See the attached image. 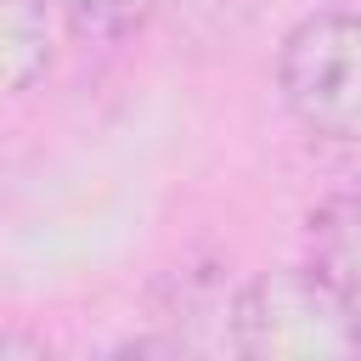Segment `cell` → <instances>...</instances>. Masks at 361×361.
Segmentation results:
<instances>
[{"label":"cell","instance_id":"6da1fadb","mask_svg":"<svg viewBox=\"0 0 361 361\" xmlns=\"http://www.w3.org/2000/svg\"><path fill=\"white\" fill-rule=\"evenodd\" d=\"M231 344L254 361H344L361 355V310L310 265L259 271L231 299Z\"/></svg>","mask_w":361,"mask_h":361},{"label":"cell","instance_id":"7a4b0ae2","mask_svg":"<svg viewBox=\"0 0 361 361\" xmlns=\"http://www.w3.org/2000/svg\"><path fill=\"white\" fill-rule=\"evenodd\" d=\"M276 85L288 113L338 147H361V11L305 17L276 56Z\"/></svg>","mask_w":361,"mask_h":361},{"label":"cell","instance_id":"3957f363","mask_svg":"<svg viewBox=\"0 0 361 361\" xmlns=\"http://www.w3.org/2000/svg\"><path fill=\"white\" fill-rule=\"evenodd\" d=\"M310 271L327 276L355 310H361V192H338L310 209L305 220Z\"/></svg>","mask_w":361,"mask_h":361},{"label":"cell","instance_id":"277c9868","mask_svg":"<svg viewBox=\"0 0 361 361\" xmlns=\"http://www.w3.org/2000/svg\"><path fill=\"white\" fill-rule=\"evenodd\" d=\"M51 62L45 0H0V96L28 90Z\"/></svg>","mask_w":361,"mask_h":361},{"label":"cell","instance_id":"5b68a950","mask_svg":"<svg viewBox=\"0 0 361 361\" xmlns=\"http://www.w3.org/2000/svg\"><path fill=\"white\" fill-rule=\"evenodd\" d=\"M68 28L90 45H113V39H130L135 28H147V17L158 11V0H56Z\"/></svg>","mask_w":361,"mask_h":361},{"label":"cell","instance_id":"8992f818","mask_svg":"<svg viewBox=\"0 0 361 361\" xmlns=\"http://www.w3.org/2000/svg\"><path fill=\"white\" fill-rule=\"evenodd\" d=\"M0 355H45V338H34V333H0Z\"/></svg>","mask_w":361,"mask_h":361},{"label":"cell","instance_id":"52a82bcc","mask_svg":"<svg viewBox=\"0 0 361 361\" xmlns=\"http://www.w3.org/2000/svg\"><path fill=\"white\" fill-rule=\"evenodd\" d=\"M333 6H338V11H361V0H333Z\"/></svg>","mask_w":361,"mask_h":361}]
</instances>
